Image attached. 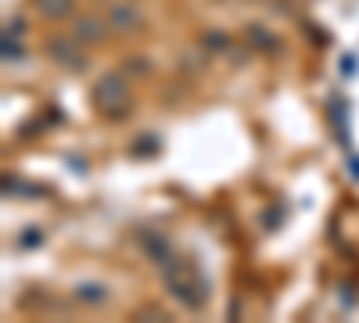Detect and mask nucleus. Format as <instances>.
Returning a JSON list of instances; mask_svg holds the SVG:
<instances>
[{"instance_id":"nucleus-1","label":"nucleus","mask_w":359,"mask_h":323,"mask_svg":"<svg viewBox=\"0 0 359 323\" xmlns=\"http://www.w3.org/2000/svg\"><path fill=\"white\" fill-rule=\"evenodd\" d=\"M158 277H162V284H165V291L180 302V305H187L191 312H198L205 302H208V280L191 266L187 259H169V262H162L158 266Z\"/></svg>"},{"instance_id":"nucleus-2","label":"nucleus","mask_w":359,"mask_h":323,"mask_svg":"<svg viewBox=\"0 0 359 323\" xmlns=\"http://www.w3.org/2000/svg\"><path fill=\"white\" fill-rule=\"evenodd\" d=\"M90 101H94V108L104 115V119L118 123V119L130 111V104H133L130 76H126V72H104V76L94 83V90H90Z\"/></svg>"},{"instance_id":"nucleus-3","label":"nucleus","mask_w":359,"mask_h":323,"mask_svg":"<svg viewBox=\"0 0 359 323\" xmlns=\"http://www.w3.org/2000/svg\"><path fill=\"white\" fill-rule=\"evenodd\" d=\"M83 50H86V47H83L72 33H50V36L43 40V54L50 57L54 65H62V69H69V72H83V69H86Z\"/></svg>"},{"instance_id":"nucleus-4","label":"nucleus","mask_w":359,"mask_h":323,"mask_svg":"<svg viewBox=\"0 0 359 323\" xmlns=\"http://www.w3.org/2000/svg\"><path fill=\"white\" fill-rule=\"evenodd\" d=\"M104 18L111 25V33H137L144 25V15L137 8V0H111L104 8Z\"/></svg>"},{"instance_id":"nucleus-5","label":"nucleus","mask_w":359,"mask_h":323,"mask_svg":"<svg viewBox=\"0 0 359 323\" xmlns=\"http://www.w3.org/2000/svg\"><path fill=\"white\" fill-rule=\"evenodd\" d=\"M108 33H111V25H108V18H101V15H76V18H72V36H76L86 50H90V47H101Z\"/></svg>"},{"instance_id":"nucleus-6","label":"nucleus","mask_w":359,"mask_h":323,"mask_svg":"<svg viewBox=\"0 0 359 323\" xmlns=\"http://www.w3.org/2000/svg\"><path fill=\"white\" fill-rule=\"evenodd\" d=\"M140 248H144V255L155 262V266H162V262H169L176 252H172V241L165 238V233H158V230H147V233H140Z\"/></svg>"},{"instance_id":"nucleus-7","label":"nucleus","mask_w":359,"mask_h":323,"mask_svg":"<svg viewBox=\"0 0 359 323\" xmlns=\"http://www.w3.org/2000/svg\"><path fill=\"white\" fill-rule=\"evenodd\" d=\"M245 40H248V47L259 50V54H273V50H280V36H277V33H269L266 25H248V29H245Z\"/></svg>"},{"instance_id":"nucleus-8","label":"nucleus","mask_w":359,"mask_h":323,"mask_svg":"<svg viewBox=\"0 0 359 323\" xmlns=\"http://www.w3.org/2000/svg\"><path fill=\"white\" fill-rule=\"evenodd\" d=\"M76 4L79 0H36V11L47 22H65V18L76 15Z\"/></svg>"},{"instance_id":"nucleus-9","label":"nucleus","mask_w":359,"mask_h":323,"mask_svg":"<svg viewBox=\"0 0 359 323\" xmlns=\"http://www.w3.org/2000/svg\"><path fill=\"white\" fill-rule=\"evenodd\" d=\"M72 298H76L79 305H104V302H108V287L97 284V280H83V284L72 287Z\"/></svg>"},{"instance_id":"nucleus-10","label":"nucleus","mask_w":359,"mask_h":323,"mask_svg":"<svg viewBox=\"0 0 359 323\" xmlns=\"http://www.w3.org/2000/svg\"><path fill=\"white\" fill-rule=\"evenodd\" d=\"M201 47L208 54H226L230 50V33H226V29H205V33H201Z\"/></svg>"},{"instance_id":"nucleus-11","label":"nucleus","mask_w":359,"mask_h":323,"mask_svg":"<svg viewBox=\"0 0 359 323\" xmlns=\"http://www.w3.org/2000/svg\"><path fill=\"white\" fill-rule=\"evenodd\" d=\"M0 57H4V65H18V62H25V50L18 47V40L0 36Z\"/></svg>"},{"instance_id":"nucleus-12","label":"nucleus","mask_w":359,"mask_h":323,"mask_svg":"<svg viewBox=\"0 0 359 323\" xmlns=\"http://www.w3.org/2000/svg\"><path fill=\"white\" fill-rule=\"evenodd\" d=\"M158 148H162L158 137H140L133 148H130V155H133V158H151V155H158Z\"/></svg>"},{"instance_id":"nucleus-13","label":"nucleus","mask_w":359,"mask_h":323,"mask_svg":"<svg viewBox=\"0 0 359 323\" xmlns=\"http://www.w3.org/2000/svg\"><path fill=\"white\" fill-rule=\"evenodd\" d=\"M4 36H8V40H22V36H25V18H8Z\"/></svg>"},{"instance_id":"nucleus-14","label":"nucleus","mask_w":359,"mask_h":323,"mask_svg":"<svg viewBox=\"0 0 359 323\" xmlns=\"http://www.w3.org/2000/svg\"><path fill=\"white\" fill-rule=\"evenodd\" d=\"M126 72H133V76H147V72H151V65H147V57H126Z\"/></svg>"},{"instance_id":"nucleus-15","label":"nucleus","mask_w":359,"mask_h":323,"mask_svg":"<svg viewBox=\"0 0 359 323\" xmlns=\"http://www.w3.org/2000/svg\"><path fill=\"white\" fill-rule=\"evenodd\" d=\"M40 241H43V233H40V230L33 226V230H25V238H22V248H36Z\"/></svg>"},{"instance_id":"nucleus-16","label":"nucleus","mask_w":359,"mask_h":323,"mask_svg":"<svg viewBox=\"0 0 359 323\" xmlns=\"http://www.w3.org/2000/svg\"><path fill=\"white\" fill-rule=\"evenodd\" d=\"M262 223H266V226H280V223H284V212H266Z\"/></svg>"}]
</instances>
